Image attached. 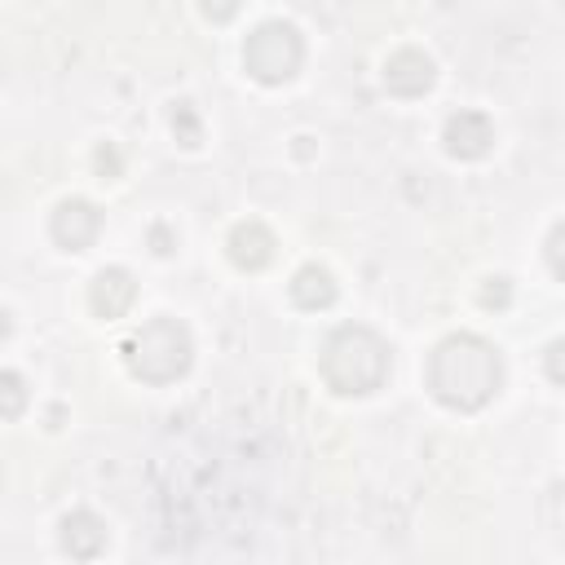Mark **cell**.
I'll return each instance as SVG.
<instances>
[{"label":"cell","mask_w":565,"mask_h":565,"mask_svg":"<svg viewBox=\"0 0 565 565\" xmlns=\"http://www.w3.org/2000/svg\"><path fill=\"white\" fill-rule=\"evenodd\" d=\"M428 384H433V393L446 406L472 411V406H481L494 393V384H499V358L477 335H455V340H446L433 353Z\"/></svg>","instance_id":"obj_1"},{"label":"cell","mask_w":565,"mask_h":565,"mask_svg":"<svg viewBox=\"0 0 565 565\" xmlns=\"http://www.w3.org/2000/svg\"><path fill=\"white\" fill-rule=\"evenodd\" d=\"M291 296L305 305V309H318V305H331V296H335V287H331V278H327V269H300L296 274V282H291Z\"/></svg>","instance_id":"obj_10"},{"label":"cell","mask_w":565,"mask_h":565,"mask_svg":"<svg viewBox=\"0 0 565 565\" xmlns=\"http://www.w3.org/2000/svg\"><path fill=\"white\" fill-rule=\"evenodd\" d=\"M93 305H97V313H106V318L124 313V309L132 305V278H128L124 269L97 274V282H93Z\"/></svg>","instance_id":"obj_6"},{"label":"cell","mask_w":565,"mask_h":565,"mask_svg":"<svg viewBox=\"0 0 565 565\" xmlns=\"http://www.w3.org/2000/svg\"><path fill=\"white\" fill-rule=\"evenodd\" d=\"M62 543H66L71 556H93L106 543V534H102V525L88 512H75V516L62 521Z\"/></svg>","instance_id":"obj_9"},{"label":"cell","mask_w":565,"mask_h":565,"mask_svg":"<svg viewBox=\"0 0 565 565\" xmlns=\"http://www.w3.org/2000/svg\"><path fill=\"white\" fill-rule=\"evenodd\" d=\"M446 141H450L455 154L472 159V154H481L490 146V124L481 115H455L450 128H446Z\"/></svg>","instance_id":"obj_7"},{"label":"cell","mask_w":565,"mask_h":565,"mask_svg":"<svg viewBox=\"0 0 565 565\" xmlns=\"http://www.w3.org/2000/svg\"><path fill=\"white\" fill-rule=\"evenodd\" d=\"M185 362H190V335L172 318L141 327V335L132 340V371L146 380H172L185 371Z\"/></svg>","instance_id":"obj_3"},{"label":"cell","mask_w":565,"mask_h":565,"mask_svg":"<svg viewBox=\"0 0 565 565\" xmlns=\"http://www.w3.org/2000/svg\"><path fill=\"white\" fill-rule=\"evenodd\" d=\"M53 234L71 247V252H84L88 243H93V234H97V212L88 207V203H62L57 207V221H53Z\"/></svg>","instance_id":"obj_5"},{"label":"cell","mask_w":565,"mask_h":565,"mask_svg":"<svg viewBox=\"0 0 565 565\" xmlns=\"http://www.w3.org/2000/svg\"><path fill=\"white\" fill-rule=\"evenodd\" d=\"M22 402H26L22 380L4 371V375H0V415H18V411H22Z\"/></svg>","instance_id":"obj_11"},{"label":"cell","mask_w":565,"mask_h":565,"mask_svg":"<svg viewBox=\"0 0 565 565\" xmlns=\"http://www.w3.org/2000/svg\"><path fill=\"white\" fill-rule=\"evenodd\" d=\"M296 62H300V40H296L291 26L269 22L247 44V66H252L256 79H287L296 71Z\"/></svg>","instance_id":"obj_4"},{"label":"cell","mask_w":565,"mask_h":565,"mask_svg":"<svg viewBox=\"0 0 565 565\" xmlns=\"http://www.w3.org/2000/svg\"><path fill=\"white\" fill-rule=\"evenodd\" d=\"M433 84V66H428V57H419V53H397L393 62H388V88H406V93H424Z\"/></svg>","instance_id":"obj_8"},{"label":"cell","mask_w":565,"mask_h":565,"mask_svg":"<svg viewBox=\"0 0 565 565\" xmlns=\"http://www.w3.org/2000/svg\"><path fill=\"white\" fill-rule=\"evenodd\" d=\"M322 366L340 393H371L388 375V353L366 327H344L331 335Z\"/></svg>","instance_id":"obj_2"}]
</instances>
